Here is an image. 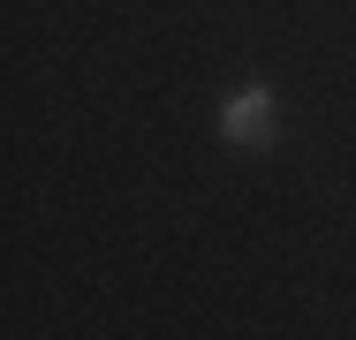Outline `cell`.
Returning <instances> with one entry per match:
<instances>
[{"label": "cell", "mask_w": 356, "mask_h": 340, "mask_svg": "<svg viewBox=\"0 0 356 340\" xmlns=\"http://www.w3.org/2000/svg\"><path fill=\"white\" fill-rule=\"evenodd\" d=\"M220 136L243 144V151H266V144L281 136V99H273V83H243V91H227V99H220Z\"/></svg>", "instance_id": "obj_1"}]
</instances>
